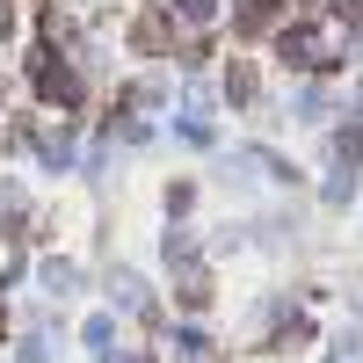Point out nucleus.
I'll list each match as a JSON object with an SVG mask.
<instances>
[{
  "label": "nucleus",
  "mask_w": 363,
  "mask_h": 363,
  "mask_svg": "<svg viewBox=\"0 0 363 363\" xmlns=\"http://www.w3.org/2000/svg\"><path fill=\"white\" fill-rule=\"evenodd\" d=\"M277 51H284V66H335V51H327V29H313V22L284 29Z\"/></svg>",
  "instance_id": "1"
},
{
  "label": "nucleus",
  "mask_w": 363,
  "mask_h": 363,
  "mask_svg": "<svg viewBox=\"0 0 363 363\" xmlns=\"http://www.w3.org/2000/svg\"><path fill=\"white\" fill-rule=\"evenodd\" d=\"M37 87H44V102H58V109L80 102V80H73L66 66H51V51H37Z\"/></svg>",
  "instance_id": "2"
},
{
  "label": "nucleus",
  "mask_w": 363,
  "mask_h": 363,
  "mask_svg": "<svg viewBox=\"0 0 363 363\" xmlns=\"http://www.w3.org/2000/svg\"><path fill=\"white\" fill-rule=\"evenodd\" d=\"M225 95H233V102H255V66H247V58H233V66H225Z\"/></svg>",
  "instance_id": "3"
},
{
  "label": "nucleus",
  "mask_w": 363,
  "mask_h": 363,
  "mask_svg": "<svg viewBox=\"0 0 363 363\" xmlns=\"http://www.w3.org/2000/svg\"><path fill=\"white\" fill-rule=\"evenodd\" d=\"M277 22V0H240V29H269Z\"/></svg>",
  "instance_id": "4"
},
{
  "label": "nucleus",
  "mask_w": 363,
  "mask_h": 363,
  "mask_svg": "<svg viewBox=\"0 0 363 363\" xmlns=\"http://www.w3.org/2000/svg\"><path fill=\"white\" fill-rule=\"evenodd\" d=\"M160 44H167V15H145L138 22V51H160Z\"/></svg>",
  "instance_id": "5"
},
{
  "label": "nucleus",
  "mask_w": 363,
  "mask_h": 363,
  "mask_svg": "<svg viewBox=\"0 0 363 363\" xmlns=\"http://www.w3.org/2000/svg\"><path fill=\"white\" fill-rule=\"evenodd\" d=\"M174 15L182 22H211V0H174Z\"/></svg>",
  "instance_id": "6"
},
{
  "label": "nucleus",
  "mask_w": 363,
  "mask_h": 363,
  "mask_svg": "<svg viewBox=\"0 0 363 363\" xmlns=\"http://www.w3.org/2000/svg\"><path fill=\"white\" fill-rule=\"evenodd\" d=\"M8 22H15V0H0V29H8Z\"/></svg>",
  "instance_id": "7"
}]
</instances>
